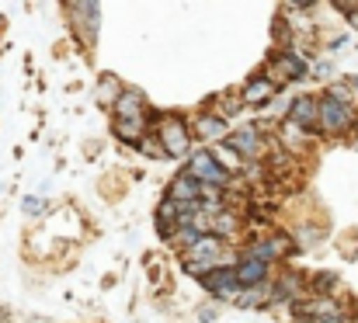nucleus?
Instances as JSON below:
<instances>
[{"mask_svg": "<svg viewBox=\"0 0 358 323\" xmlns=\"http://www.w3.org/2000/svg\"><path fill=\"white\" fill-rule=\"evenodd\" d=\"M234 229H237V215L230 213H216L213 215V233H216V236H230V233H234Z\"/></svg>", "mask_w": 358, "mask_h": 323, "instance_id": "nucleus-16", "label": "nucleus"}, {"mask_svg": "<svg viewBox=\"0 0 358 323\" xmlns=\"http://www.w3.org/2000/svg\"><path fill=\"white\" fill-rule=\"evenodd\" d=\"M237 275H240V285H261V282L268 278V261L247 254V257L237 264Z\"/></svg>", "mask_w": 358, "mask_h": 323, "instance_id": "nucleus-8", "label": "nucleus"}, {"mask_svg": "<svg viewBox=\"0 0 358 323\" xmlns=\"http://www.w3.org/2000/svg\"><path fill=\"white\" fill-rule=\"evenodd\" d=\"M296 323H324V320H320V317H299Z\"/></svg>", "mask_w": 358, "mask_h": 323, "instance_id": "nucleus-21", "label": "nucleus"}, {"mask_svg": "<svg viewBox=\"0 0 358 323\" xmlns=\"http://www.w3.org/2000/svg\"><path fill=\"white\" fill-rule=\"evenodd\" d=\"M202 285H206L213 296H220V299H237V292L243 289L237 268H216V271L202 275Z\"/></svg>", "mask_w": 358, "mask_h": 323, "instance_id": "nucleus-3", "label": "nucleus"}, {"mask_svg": "<svg viewBox=\"0 0 358 323\" xmlns=\"http://www.w3.org/2000/svg\"><path fill=\"white\" fill-rule=\"evenodd\" d=\"M289 250V240H282V236H271V240H261V243H254L247 254L250 257H261V261H275L278 254H285Z\"/></svg>", "mask_w": 358, "mask_h": 323, "instance_id": "nucleus-10", "label": "nucleus"}, {"mask_svg": "<svg viewBox=\"0 0 358 323\" xmlns=\"http://www.w3.org/2000/svg\"><path fill=\"white\" fill-rule=\"evenodd\" d=\"M199 192H202V181L192 178V174H181V178L171 185L167 199H174V202H199Z\"/></svg>", "mask_w": 358, "mask_h": 323, "instance_id": "nucleus-9", "label": "nucleus"}, {"mask_svg": "<svg viewBox=\"0 0 358 323\" xmlns=\"http://www.w3.org/2000/svg\"><path fill=\"white\" fill-rule=\"evenodd\" d=\"M234 303H237V306H243V310H254V306L268 303V289H264V282H261V285H243Z\"/></svg>", "mask_w": 358, "mask_h": 323, "instance_id": "nucleus-12", "label": "nucleus"}, {"mask_svg": "<svg viewBox=\"0 0 358 323\" xmlns=\"http://www.w3.org/2000/svg\"><path fill=\"white\" fill-rule=\"evenodd\" d=\"M289 122H296L299 129H313V125H320V101H313L310 94H303V98H296L292 108H289Z\"/></svg>", "mask_w": 358, "mask_h": 323, "instance_id": "nucleus-5", "label": "nucleus"}, {"mask_svg": "<svg viewBox=\"0 0 358 323\" xmlns=\"http://www.w3.org/2000/svg\"><path fill=\"white\" fill-rule=\"evenodd\" d=\"M112 108H115L119 118H146V98L139 91H122Z\"/></svg>", "mask_w": 358, "mask_h": 323, "instance_id": "nucleus-7", "label": "nucleus"}, {"mask_svg": "<svg viewBox=\"0 0 358 323\" xmlns=\"http://www.w3.org/2000/svg\"><path fill=\"white\" fill-rule=\"evenodd\" d=\"M42 206H45L42 199H28V202H24V213H28V215H31V213H42Z\"/></svg>", "mask_w": 358, "mask_h": 323, "instance_id": "nucleus-20", "label": "nucleus"}, {"mask_svg": "<svg viewBox=\"0 0 358 323\" xmlns=\"http://www.w3.org/2000/svg\"><path fill=\"white\" fill-rule=\"evenodd\" d=\"M289 3H299V7H310L313 0H289Z\"/></svg>", "mask_w": 358, "mask_h": 323, "instance_id": "nucleus-22", "label": "nucleus"}, {"mask_svg": "<svg viewBox=\"0 0 358 323\" xmlns=\"http://www.w3.org/2000/svg\"><path fill=\"white\" fill-rule=\"evenodd\" d=\"M230 146L237 150L240 157L254 160V157L261 153V132H257L254 125H243V129H237V132H230Z\"/></svg>", "mask_w": 358, "mask_h": 323, "instance_id": "nucleus-6", "label": "nucleus"}, {"mask_svg": "<svg viewBox=\"0 0 358 323\" xmlns=\"http://www.w3.org/2000/svg\"><path fill=\"white\" fill-rule=\"evenodd\" d=\"M188 174H192V178H199L202 185H220V188L230 181V171L216 160V153H213V150L192 153V160H188Z\"/></svg>", "mask_w": 358, "mask_h": 323, "instance_id": "nucleus-2", "label": "nucleus"}, {"mask_svg": "<svg viewBox=\"0 0 358 323\" xmlns=\"http://www.w3.org/2000/svg\"><path fill=\"white\" fill-rule=\"evenodd\" d=\"M157 143H160V139H143V143H139V150H143V153H150V157H157V160L171 157V153H167V146H157Z\"/></svg>", "mask_w": 358, "mask_h": 323, "instance_id": "nucleus-18", "label": "nucleus"}, {"mask_svg": "<svg viewBox=\"0 0 358 323\" xmlns=\"http://www.w3.org/2000/svg\"><path fill=\"white\" fill-rule=\"evenodd\" d=\"M115 136L125 143H143V118H115Z\"/></svg>", "mask_w": 358, "mask_h": 323, "instance_id": "nucleus-13", "label": "nucleus"}, {"mask_svg": "<svg viewBox=\"0 0 358 323\" xmlns=\"http://www.w3.org/2000/svg\"><path fill=\"white\" fill-rule=\"evenodd\" d=\"M352 125H355V105H348L334 94L320 98V129L324 132H348Z\"/></svg>", "mask_w": 358, "mask_h": 323, "instance_id": "nucleus-1", "label": "nucleus"}, {"mask_svg": "<svg viewBox=\"0 0 358 323\" xmlns=\"http://www.w3.org/2000/svg\"><path fill=\"white\" fill-rule=\"evenodd\" d=\"M334 7H338V10H345L348 17H352V14H358V0H334Z\"/></svg>", "mask_w": 358, "mask_h": 323, "instance_id": "nucleus-19", "label": "nucleus"}, {"mask_svg": "<svg viewBox=\"0 0 358 323\" xmlns=\"http://www.w3.org/2000/svg\"><path fill=\"white\" fill-rule=\"evenodd\" d=\"M306 73V63L299 59V56H292V52H285L282 59H278V66H275V77H285V80H296V77H303Z\"/></svg>", "mask_w": 358, "mask_h": 323, "instance_id": "nucleus-14", "label": "nucleus"}, {"mask_svg": "<svg viewBox=\"0 0 358 323\" xmlns=\"http://www.w3.org/2000/svg\"><path fill=\"white\" fill-rule=\"evenodd\" d=\"M271 94H275L271 80H250L243 87V105H264V101H271Z\"/></svg>", "mask_w": 358, "mask_h": 323, "instance_id": "nucleus-11", "label": "nucleus"}, {"mask_svg": "<svg viewBox=\"0 0 358 323\" xmlns=\"http://www.w3.org/2000/svg\"><path fill=\"white\" fill-rule=\"evenodd\" d=\"M160 143L167 146L171 157H185V153H188V143H192L185 122H178V118H164V122H160Z\"/></svg>", "mask_w": 358, "mask_h": 323, "instance_id": "nucleus-4", "label": "nucleus"}, {"mask_svg": "<svg viewBox=\"0 0 358 323\" xmlns=\"http://www.w3.org/2000/svg\"><path fill=\"white\" fill-rule=\"evenodd\" d=\"M223 115H202L199 118V136L202 139H213V136H223Z\"/></svg>", "mask_w": 358, "mask_h": 323, "instance_id": "nucleus-15", "label": "nucleus"}, {"mask_svg": "<svg viewBox=\"0 0 358 323\" xmlns=\"http://www.w3.org/2000/svg\"><path fill=\"white\" fill-rule=\"evenodd\" d=\"M213 153H216V160H220L227 171H234V167L240 164V153L234 150V146H230V150H223V146H220V150H213Z\"/></svg>", "mask_w": 358, "mask_h": 323, "instance_id": "nucleus-17", "label": "nucleus"}]
</instances>
